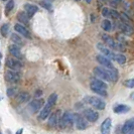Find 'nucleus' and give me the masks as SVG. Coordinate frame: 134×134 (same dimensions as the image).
Listing matches in <instances>:
<instances>
[{
	"label": "nucleus",
	"instance_id": "nucleus-23",
	"mask_svg": "<svg viewBox=\"0 0 134 134\" xmlns=\"http://www.w3.org/2000/svg\"><path fill=\"white\" fill-rule=\"evenodd\" d=\"M130 110V108L128 107L127 105H117L114 108L115 113H126Z\"/></svg>",
	"mask_w": 134,
	"mask_h": 134
},
{
	"label": "nucleus",
	"instance_id": "nucleus-15",
	"mask_svg": "<svg viewBox=\"0 0 134 134\" xmlns=\"http://www.w3.org/2000/svg\"><path fill=\"white\" fill-rule=\"evenodd\" d=\"M8 51H9V53H10V54L12 57L16 58V59H19V60L22 59V54H21L20 48L17 44H11V46H9L8 47Z\"/></svg>",
	"mask_w": 134,
	"mask_h": 134
},
{
	"label": "nucleus",
	"instance_id": "nucleus-25",
	"mask_svg": "<svg viewBox=\"0 0 134 134\" xmlns=\"http://www.w3.org/2000/svg\"><path fill=\"white\" fill-rule=\"evenodd\" d=\"M101 27L103 28L104 31H110L112 29V23L111 21L108 19H104L101 23Z\"/></svg>",
	"mask_w": 134,
	"mask_h": 134
},
{
	"label": "nucleus",
	"instance_id": "nucleus-33",
	"mask_svg": "<svg viewBox=\"0 0 134 134\" xmlns=\"http://www.w3.org/2000/svg\"><path fill=\"white\" fill-rule=\"evenodd\" d=\"M14 8V0H9L7 2L6 6H5V13H9L10 11H12V9Z\"/></svg>",
	"mask_w": 134,
	"mask_h": 134
},
{
	"label": "nucleus",
	"instance_id": "nucleus-6",
	"mask_svg": "<svg viewBox=\"0 0 134 134\" xmlns=\"http://www.w3.org/2000/svg\"><path fill=\"white\" fill-rule=\"evenodd\" d=\"M6 66H7V68H9L10 70L19 71L20 69L23 67V64L20 62L19 59H16V58H9V59L6 60Z\"/></svg>",
	"mask_w": 134,
	"mask_h": 134
},
{
	"label": "nucleus",
	"instance_id": "nucleus-40",
	"mask_svg": "<svg viewBox=\"0 0 134 134\" xmlns=\"http://www.w3.org/2000/svg\"><path fill=\"white\" fill-rule=\"evenodd\" d=\"M121 1H122V0H114V2L116 3V4H119V3H121Z\"/></svg>",
	"mask_w": 134,
	"mask_h": 134
},
{
	"label": "nucleus",
	"instance_id": "nucleus-7",
	"mask_svg": "<svg viewBox=\"0 0 134 134\" xmlns=\"http://www.w3.org/2000/svg\"><path fill=\"white\" fill-rule=\"evenodd\" d=\"M94 75L97 78H100L102 80L110 81V77H109V73H108V69H104V68L96 67L94 69Z\"/></svg>",
	"mask_w": 134,
	"mask_h": 134
},
{
	"label": "nucleus",
	"instance_id": "nucleus-45",
	"mask_svg": "<svg viewBox=\"0 0 134 134\" xmlns=\"http://www.w3.org/2000/svg\"><path fill=\"white\" fill-rule=\"evenodd\" d=\"M132 99H133V100H134V94L132 95Z\"/></svg>",
	"mask_w": 134,
	"mask_h": 134
},
{
	"label": "nucleus",
	"instance_id": "nucleus-42",
	"mask_svg": "<svg viewBox=\"0 0 134 134\" xmlns=\"http://www.w3.org/2000/svg\"><path fill=\"white\" fill-rule=\"evenodd\" d=\"M86 2L87 3H91V0H86Z\"/></svg>",
	"mask_w": 134,
	"mask_h": 134
},
{
	"label": "nucleus",
	"instance_id": "nucleus-11",
	"mask_svg": "<svg viewBox=\"0 0 134 134\" xmlns=\"http://www.w3.org/2000/svg\"><path fill=\"white\" fill-rule=\"evenodd\" d=\"M5 79L10 83H17L20 80V75L17 71H7L5 74Z\"/></svg>",
	"mask_w": 134,
	"mask_h": 134
},
{
	"label": "nucleus",
	"instance_id": "nucleus-35",
	"mask_svg": "<svg viewBox=\"0 0 134 134\" xmlns=\"http://www.w3.org/2000/svg\"><path fill=\"white\" fill-rule=\"evenodd\" d=\"M110 17L113 18V19H118V18H120V13L117 10H115V9H111V15H110Z\"/></svg>",
	"mask_w": 134,
	"mask_h": 134
},
{
	"label": "nucleus",
	"instance_id": "nucleus-48",
	"mask_svg": "<svg viewBox=\"0 0 134 134\" xmlns=\"http://www.w3.org/2000/svg\"><path fill=\"white\" fill-rule=\"evenodd\" d=\"M2 1H7V0H2Z\"/></svg>",
	"mask_w": 134,
	"mask_h": 134
},
{
	"label": "nucleus",
	"instance_id": "nucleus-47",
	"mask_svg": "<svg viewBox=\"0 0 134 134\" xmlns=\"http://www.w3.org/2000/svg\"><path fill=\"white\" fill-rule=\"evenodd\" d=\"M133 8H134V1H133Z\"/></svg>",
	"mask_w": 134,
	"mask_h": 134
},
{
	"label": "nucleus",
	"instance_id": "nucleus-32",
	"mask_svg": "<svg viewBox=\"0 0 134 134\" xmlns=\"http://www.w3.org/2000/svg\"><path fill=\"white\" fill-rule=\"evenodd\" d=\"M57 100H58V95L55 94V93H53V94L48 97L47 103H48V104H51V105L54 107V105H55V103H57Z\"/></svg>",
	"mask_w": 134,
	"mask_h": 134
},
{
	"label": "nucleus",
	"instance_id": "nucleus-14",
	"mask_svg": "<svg viewBox=\"0 0 134 134\" xmlns=\"http://www.w3.org/2000/svg\"><path fill=\"white\" fill-rule=\"evenodd\" d=\"M23 8H24V11L27 13V15L29 16V18L32 17L34 14L38 11V7L34 4H31V3H25Z\"/></svg>",
	"mask_w": 134,
	"mask_h": 134
},
{
	"label": "nucleus",
	"instance_id": "nucleus-2",
	"mask_svg": "<svg viewBox=\"0 0 134 134\" xmlns=\"http://www.w3.org/2000/svg\"><path fill=\"white\" fill-rule=\"evenodd\" d=\"M85 101L87 102L88 104L92 105L94 108L98 109V110H103L106 107V103L104 101L100 99V98H97V97H94V96H89V97H86L85 98Z\"/></svg>",
	"mask_w": 134,
	"mask_h": 134
},
{
	"label": "nucleus",
	"instance_id": "nucleus-36",
	"mask_svg": "<svg viewBox=\"0 0 134 134\" xmlns=\"http://www.w3.org/2000/svg\"><path fill=\"white\" fill-rule=\"evenodd\" d=\"M124 85L128 88H134V79H129L124 82Z\"/></svg>",
	"mask_w": 134,
	"mask_h": 134
},
{
	"label": "nucleus",
	"instance_id": "nucleus-10",
	"mask_svg": "<svg viewBox=\"0 0 134 134\" xmlns=\"http://www.w3.org/2000/svg\"><path fill=\"white\" fill-rule=\"evenodd\" d=\"M14 29H15L16 32H18L19 34L23 35L25 38H28V40L31 38V34H30V32H29V30H28L24 25L19 24V23H16V24L14 25Z\"/></svg>",
	"mask_w": 134,
	"mask_h": 134
},
{
	"label": "nucleus",
	"instance_id": "nucleus-26",
	"mask_svg": "<svg viewBox=\"0 0 134 134\" xmlns=\"http://www.w3.org/2000/svg\"><path fill=\"white\" fill-rule=\"evenodd\" d=\"M108 73H109V77H110L111 82H116L118 80V73L115 69H108Z\"/></svg>",
	"mask_w": 134,
	"mask_h": 134
},
{
	"label": "nucleus",
	"instance_id": "nucleus-12",
	"mask_svg": "<svg viewBox=\"0 0 134 134\" xmlns=\"http://www.w3.org/2000/svg\"><path fill=\"white\" fill-rule=\"evenodd\" d=\"M84 116L89 122H96L99 118V114L93 109H86L84 111Z\"/></svg>",
	"mask_w": 134,
	"mask_h": 134
},
{
	"label": "nucleus",
	"instance_id": "nucleus-4",
	"mask_svg": "<svg viewBox=\"0 0 134 134\" xmlns=\"http://www.w3.org/2000/svg\"><path fill=\"white\" fill-rule=\"evenodd\" d=\"M60 123L62 128H65L67 127V126H69V125H72L73 123H75L74 114H72L70 112H65L63 114V116H62V118H60Z\"/></svg>",
	"mask_w": 134,
	"mask_h": 134
},
{
	"label": "nucleus",
	"instance_id": "nucleus-3",
	"mask_svg": "<svg viewBox=\"0 0 134 134\" xmlns=\"http://www.w3.org/2000/svg\"><path fill=\"white\" fill-rule=\"evenodd\" d=\"M43 104H44V101L42 99H35V100H32L29 104H28V110L30 113H36L40 110V108L43 107Z\"/></svg>",
	"mask_w": 134,
	"mask_h": 134
},
{
	"label": "nucleus",
	"instance_id": "nucleus-21",
	"mask_svg": "<svg viewBox=\"0 0 134 134\" xmlns=\"http://www.w3.org/2000/svg\"><path fill=\"white\" fill-rule=\"evenodd\" d=\"M17 18L19 20L21 23H23V24H28L29 23V16L27 15V13L25 12H23V11H21L19 13L17 14Z\"/></svg>",
	"mask_w": 134,
	"mask_h": 134
},
{
	"label": "nucleus",
	"instance_id": "nucleus-19",
	"mask_svg": "<svg viewBox=\"0 0 134 134\" xmlns=\"http://www.w3.org/2000/svg\"><path fill=\"white\" fill-rule=\"evenodd\" d=\"M16 100L19 103H25L28 100H30V94L27 92H20L16 96Z\"/></svg>",
	"mask_w": 134,
	"mask_h": 134
},
{
	"label": "nucleus",
	"instance_id": "nucleus-28",
	"mask_svg": "<svg viewBox=\"0 0 134 134\" xmlns=\"http://www.w3.org/2000/svg\"><path fill=\"white\" fill-rule=\"evenodd\" d=\"M11 40L13 41L15 44H17V46H23V41H22L21 37H20L18 34H11Z\"/></svg>",
	"mask_w": 134,
	"mask_h": 134
},
{
	"label": "nucleus",
	"instance_id": "nucleus-34",
	"mask_svg": "<svg viewBox=\"0 0 134 134\" xmlns=\"http://www.w3.org/2000/svg\"><path fill=\"white\" fill-rule=\"evenodd\" d=\"M101 13H102V15H103L105 18H111V17H110V15H111V9H110L109 7H103Z\"/></svg>",
	"mask_w": 134,
	"mask_h": 134
},
{
	"label": "nucleus",
	"instance_id": "nucleus-18",
	"mask_svg": "<svg viewBox=\"0 0 134 134\" xmlns=\"http://www.w3.org/2000/svg\"><path fill=\"white\" fill-rule=\"evenodd\" d=\"M52 108H53V106H52L51 104H48V103H47L44 107L42 108V110L40 111V120H44V119H47V117L51 115Z\"/></svg>",
	"mask_w": 134,
	"mask_h": 134
},
{
	"label": "nucleus",
	"instance_id": "nucleus-29",
	"mask_svg": "<svg viewBox=\"0 0 134 134\" xmlns=\"http://www.w3.org/2000/svg\"><path fill=\"white\" fill-rule=\"evenodd\" d=\"M91 88V90L95 92V93H97L98 95H101V96H104V97H106L107 96V91H106V89H102V88H96V87H90Z\"/></svg>",
	"mask_w": 134,
	"mask_h": 134
},
{
	"label": "nucleus",
	"instance_id": "nucleus-44",
	"mask_svg": "<svg viewBox=\"0 0 134 134\" xmlns=\"http://www.w3.org/2000/svg\"><path fill=\"white\" fill-rule=\"evenodd\" d=\"M101 1H103V2H105V1H108V0H101Z\"/></svg>",
	"mask_w": 134,
	"mask_h": 134
},
{
	"label": "nucleus",
	"instance_id": "nucleus-37",
	"mask_svg": "<svg viewBox=\"0 0 134 134\" xmlns=\"http://www.w3.org/2000/svg\"><path fill=\"white\" fill-rule=\"evenodd\" d=\"M16 88H9L8 90H7V96H9V97H11V96H13V95L16 94Z\"/></svg>",
	"mask_w": 134,
	"mask_h": 134
},
{
	"label": "nucleus",
	"instance_id": "nucleus-1",
	"mask_svg": "<svg viewBox=\"0 0 134 134\" xmlns=\"http://www.w3.org/2000/svg\"><path fill=\"white\" fill-rule=\"evenodd\" d=\"M102 40H104V42L107 44L109 47L113 48V49H116V51H125V47L123 43L121 42H116L110 35H108L106 34H102Z\"/></svg>",
	"mask_w": 134,
	"mask_h": 134
},
{
	"label": "nucleus",
	"instance_id": "nucleus-31",
	"mask_svg": "<svg viewBox=\"0 0 134 134\" xmlns=\"http://www.w3.org/2000/svg\"><path fill=\"white\" fill-rule=\"evenodd\" d=\"M116 62L119 64V65H124L126 63V57L122 54H116Z\"/></svg>",
	"mask_w": 134,
	"mask_h": 134
},
{
	"label": "nucleus",
	"instance_id": "nucleus-17",
	"mask_svg": "<svg viewBox=\"0 0 134 134\" xmlns=\"http://www.w3.org/2000/svg\"><path fill=\"white\" fill-rule=\"evenodd\" d=\"M111 126H112V121L110 118H106L103 121L102 125H101V133L102 134H110V130H111Z\"/></svg>",
	"mask_w": 134,
	"mask_h": 134
},
{
	"label": "nucleus",
	"instance_id": "nucleus-38",
	"mask_svg": "<svg viewBox=\"0 0 134 134\" xmlns=\"http://www.w3.org/2000/svg\"><path fill=\"white\" fill-rule=\"evenodd\" d=\"M117 38H118V40H119V42L123 43V44L126 42V41H125V38H124V37H123L121 34H118V35H117Z\"/></svg>",
	"mask_w": 134,
	"mask_h": 134
},
{
	"label": "nucleus",
	"instance_id": "nucleus-16",
	"mask_svg": "<svg viewBox=\"0 0 134 134\" xmlns=\"http://www.w3.org/2000/svg\"><path fill=\"white\" fill-rule=\"evenodd\" d=\"M134 130V118H131L125 122L122 127V134H128Z\"/></svg>",
	"mask_w": 134,
	"mask_h": 134
},
{
	"label": "nucleus",
	"instance_id": "nucleus-43",
	"mask_svg": "<svg viewBox=\"0 0 134 134\" xmlns=\"http://www.w3.org/2000/svg\"><path fill=\"white\" fill-rule=\"evenodd\" d=\"M128 134H134V131H132V132H130V133H128Z\"/></svg>",
	"mask_w": 134,
	"mask_h": 134
},
{
	"label": "nucleus",
	"instance_id": "nucleus-9",
	"mask_svg": "<svg viewBox=\"0 0 134 134\" xmlns=\"http://www.w3.org/2000/svg\"><path fill=\"white\" fill-rule=\"evenodd\" d=\"M96 60H97V62H98L100 65H102L104 68H107V69H114L113 64L111 63V60L108 59L107 57H105L104 54H98V55L96 57Z\"/></svg>",
	"mask_w": 134,
	"mask_h": 134
},
{
	"label": "nucleus",
	"instance_id": "nucleus-20",
	"mask_svg": "<svg viewBox=\"0 0 134 134\" xmlns=\"http://www.w3.org/2000/svg\"><path fill=\"white\" fill-rule=\"evenodd\" d=\"M90 87H96V88H102V89H107V85L103 82V81L99 80V79H92Z\"/></svg>",
	"mask_w": 134,
	"mask_h": 134
},
{
	"label": "nucleus",
	"instance_id": "nucleus-39",
	"mask_svg": "<svg viewBox=\"0 0 134 134\" xmlns=\"http://www.w3.org/2000/svg\"><path fill=\"white\" fill-rule=\"evenodd\" d=\"M41 94H42V92H41V91H36V93H35L36 96H40Z\"/></svg>",
	"mask_w": 134,
	"mask_h": 134
},
{
	"label": "nucleus",
	"instance_id": "nucleus-5",
	"mask_svg": "<svg viewBox=\"0 0 134 134\" xmlns=\"http://www.w3.org/2000/svg\"><path fill=\"white\" fill-rule=\"evenodd\" d=\"M97 48L100 51L102 54H104L105 57H107L108 59H110V60H116V54H114V52L113 51H111L110 48H108L104 43H97Z\"/></svg>",
	"mask_w": 134,
	"mask_h": 134
},
{
	"label": "nucleus",
	"instance_id": "nucleus-8",
	"mask_svg": "<svg viewBox=\"0 0 134 134\" xmlns=\"http://www.w3.org/2000/svg\"><path fill=\"white\" fill-rule=\"evenodd\" d=\"M74 120H75V124L78 129L80 130H84L88 127V123L87 121L85 120L84 117H82L80 114H74Z\"/></svg>",
	"mask_w": 134,
	"mask_h": 134
},
{
	"label": "nucleus",
	"instance_id": "nucleus-41",
	"mask_svg": "<svg viewBox=\"0 0 134 134\" xmlns=\"http://www.w3.org/2000/svg\"><path fill=\"white\" fill-rule=\"evenodd\" d=\"M22 133V129H20V130H18V131H17V133L16 134H21Z\"/></svg>",
	"mask_w": 134,
	"mask_h": 134
},
{
	"label": "nucleus",
	"instance_id": "nucleus-30",
	"mask_svg": "<svg viewBox=\"0 0 134 134\" xmlns=\"http://www.w3.org/2000/svg\"><path fill=\"white\" fill-rule=\"evenodd\" d=\"M40 5L42 8L47 9V10H52L53 9V5H52V3L48 2V0H41L40 2Z\"/></svg>",
	"mask_w": 134,
	"mask_h": 134
},
{
	"label": "nucleus",
	"instance_id": "nucleus-24",
	"mask_svg": "<svg viewBox=\"0 0 134 134\" xmlns=\"http://www.w3.org/2000/svg\"><path fill=\"white\" fill-rule=\"evenodd\" d=\"M120 20L123 21V22H125V23H127V24H129V25H131V26H133V21H132V19L129 17V15H127V14L124 13V12H121L120 13Z\"/></svg>",
	"mask_w": 134,
	"mask_h": 134
},
{
	"label": "nucleus",
	"instance_id": "nucleus-27",
	"mask_svg": "<svg viewBox=\"0 0 134 134\" xmlns=\"http://www.w3.org/2000/svg\"><path fill=\"white\" fill-rule=\"evenodd\" d=\"M9 30H10V25H9L8 23H4V24H2V26H1V28H0L1 34H2V36H4V37H6L7 35H8Z\"/></svg>",
	"mask_w": 134,
	"mask_h": 134
},
{
	"label": "nucleus",
	"instance_id": "nucleus-46",
	"mask_svg": "<svg viewBox=\"0 0 134 134\" xmlns=\"http://www.w3.org/2000/svg\"><path fill=\"white\" fill-rule=\"evenodd\" d=\"M75 1H81V0H75Z\"/></svg>",
	"mask_w": 134,
	"mask_h": 134
},
{
	"label": "nucleus",
	"instance_id": "nucleus-13",
	"mask_svg": "<svg viewBox=\"0 0 134 134\" xmlns=\"http://www.w3.org/2000/svg\"><path fill=\"white\" fill-rule=\"evenodd\" d=\"M117 26L121 30V32H123L124 34H126V35H131V34H133V26L129 25V24L123 22V21H121V20L118 22Z\"/></svg>",
	"mask_w": 134,
	"mask_h": 134
},
{
	"label": "nucleus",
	"instance_id": "nucleus-22",
	"mask_svg": "<svg viewBox=\"0 0 134 134\" xmlns=\"http://www.w3.org/2000/svg\"><path fill=\"white\" fill-rule=\"evenodd\" d=\"M58 114H59V113H54V114H51L49 117H48V124H49L52 127H55V126L58 125V122H59Z\"/></svg>",
	"mask_w": 134,
	"mask_h": 134
}]
</instances>
